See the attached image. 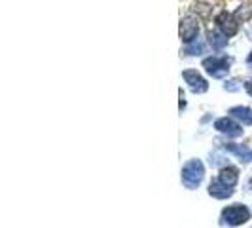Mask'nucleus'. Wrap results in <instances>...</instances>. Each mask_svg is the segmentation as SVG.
<instances>
[{"instance_id": "14", "label": "nucleus", "mask_w": 252, "mask_h": 228, "mask_svg": "<svg viewBox=\"0 0 252 228\" xmlns=\"http://www.w3.org/2000/svg\"><path fill=\"white\" fill-rule=\"evenodd\" d=\"M224 87L227 91H237L239 87H241V82H239V80H229V82H226Z\"/></svg>"}, {"instance_id": "13", "label": "nucleus", "mask_w": 252, "mask_h": 228, "mask_svg": "<svg viewBox=\"0 0 252 228\" xmlns=\"http://www.w3.org/2000/svg\"><path fill=\"white\" fill-rule=\"evenodd\" d=\"M186 54H190V56H199V54H203V42H192L186 46Z\"/></svg>"}, {"instance_id": "17", "label": "nucleus", "mask_w": 252, "mask_h": 228, "mask_svg": "<svg viewBox=\"0 0 252 228\" xmlns=\"http://www.w3.org/2000/svg\"><path fill=\"white\" fill-rule=\"evenodd\" d=\"M251 186H252V181H251Z\"/></svg>"}, {"instance_id": "3", "label": "nucleus", "mask_w": 252, "mask_h": 228, "mask_svg": "<svg viewBox=\"0 0 252 228\" xmlns=\"http://www.w3.org/2000/svg\"><path fill=\"white\" fill-rule=\"evenodd\" d=\"M249 209L245 207V205H231V207H227L224 209V213H222V221L227 223V225H231V227H235V225H241V223H247L249 221Z\"/></svg>"}, {"instance_id": "1", "label": "nucleus", "mask_w": 252, "mask_h": 228, "mask_svg": "<svg viewBox=\"0 0 252 228\" xmlns=\"http://www.w3.org/2000/svg\"><path fill=\"white\" fill-rule=\"evenodd\" d=\"M203 175H205L203 164H201L199 160H190L182 168V183L188 186V188H196V186H199V183H201Z\"/></svg>"}, {"instance_id": "4", "label": "nucleus", "mask_w": 252, "mask_h": 228, "mask_svg": "<svg viewBox=\"0 0 252 228\" xmlns=\"http://www.w3.org/2000/svg\"><path fill=\"white\" fill-rule=\"evenodd\" d=\"M216 25L220 28V32H224L226 36H235L239 30V23L235 19V15L227 14V12H220L216 15Z\"/></svg>"}, {"instance_id": "7", "label": "nucleus", "mask_w": 252, "mask_h": 228, "mask_svg": "<svg viewBox=\"0 0 252 228\" xmlns=\"http://www.w3.org/2000/svg\"><path fill=\"white\" fill-rule=\"evenodd\" d=\"M214 128L220 133H226L227 137H241L243 135V128L239 126L233 118H220L214 122Z\"/></svg>"}, {"instance_id": "16", "label": "nucleus", "mask_w": 252, "mask_h": 228, "mask_svg": "<svg viewBox=\"0 0 252 228\" xmlns=\"http://www.w3.org/2000/svg\"><path fill=\"white\" fill-rule=\"evenodd\" d=\"M247 65H249V67H252V52L249 54V57H247Z\"/></svg>"}, {"instance_id": "2", "label": "nucleus", "mask_w": 252, "mask_h": 228, "mask_svg": "<svg viewBox=\"0 0 252 228\" xmlns=\"http://www.w3.org/2000/svg\"><path fill=\"white\" fill-rule=\"evenodd\" d=\"M229 65H231V59L226 56H212L203 61L205 71L209 72L212 78H224L229 72Z\"/></svg>"}, {"instance_id": "10", "label": "nucleus", "mask_w": 252, "mask_h": 228, "mask_svg": "<svg viewBox=\"0 0 252 228\" xmlns=\"http://www.w3.org/2000/svg\"><path fill=\"white\" fill-rule=\"evenodd\" d=\"M207 36H209V42H210V46H212V50H222L226 44H227V36H226L224 32L209 30Z\"/></svg>"}, {"instance_id": "12", "label": "nucleus", "mask_w": 252, "mask_h": 228, "mask_svg": "<svg viewBox=\"0 0 252 228\" xmlns=\"http://www.w3.org/2000/svg\"><path fill=\"white\" fill-rule=\"evenodd\" d=\"M233 15H235V19H239V21H241V19H243V21H249L252 17V10L249 6H241L239 10H235V14Z\"/></svg>"}, {"instance_id": "8", "label": "nucleus", "mask_w": 252, "mask_h": 228, "mask_svg": "<svg viewBox=\"0 0 252 228\" xmlns=\"http://www.w3.org/2000/svg\"><path fill=\"white\" fill-rule=\"evenodd\" d=\"M239 179V171L235 168H231V166H227V168H222L220 170V175H218V181L226 185L227 188H231V186L237 183Z\"/></svg>"}, {"instance_id": "6", "label": "nucleus", "mask_w": 252, "mask_h": 228, "mask_svg": "<svg viewBox=\"0 0 252 228\" xmlns=\"http://www.w3.org/2000/svg\"><path fill=\"white\" fill-rule=\"evenodd\" d=\"M197 32H199V23L194 17H184L180 21V38L186 44H192L196 42Z\"/></svg>"}, {"instance_id": "11", "label": "nucleus", "mask_w": 252, "mask_h": 228, "mask_svg": "<svg viewBox=\"0 0 252 228\" xmlns=\"http://www.w3.org/2000/svg\"><path fill=\"white\" fill-rule=\"evenodd\" d=\"M209 192H210V196H214V198H227V196H231V188H227L226 185H222L220 181L210 183Z\"/></svg>"}, {"instance_id": "15", "label": "nucleus", "mask_w": 252, "mask_h": 228, "mask_svg": "<svg viewBox=\"0 0 252 228\" xmlns=\"http://www.w3.org/2000/svg\"><path fill=\"white\" fill-rule=\"evenodd\" d=\"M245 89H247V93L252 97V80H247V82H245Z\"/></svg>"}, {"instance_id": "5", "label": "nucleus", "mask_w": 252, "mask_h": 228, "mask_svg": "<svg viewBox=\"0 0 252 228\" xmlns=\"http://www.w3.org/2000/svg\"><path fill=\"white\" fill-rule=\"evenodd\" d=\"M182 76H184V80H186V84L190 86V89H192L194 93H205V91L209 89L207 80L197 71H184Z\"/></svg>"}, {"instance_id": "9", "label": "nucleus", "mask_w": 252, "mask_h": 228, "mask_svg": "<svg viewBox=\"0 0 252 228\" xmlns=\"http://www.w3.org/2000/svg\"><path fill=\"white\" fill-rule=\"evenodd\" d=\"M229 114L233 118L241 120L245 126H252V109H249V107H233Z\"/></svg>"}]
</instances>
